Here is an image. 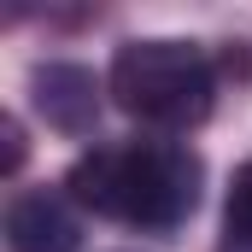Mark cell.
<instances>
[{
	"label": "cell",
	"mask_w": 252,
	"mask_h": 252,
	"mask_svg": "<svg viewBox=\"0 0 252 252\" xmlns=\"http://www.w3.org/2000/svg\"><path fill=\"white\" fill-rule=\"evenodd\" d=\"M205 164L182 141L135 135V141H106L70 164V199L88 205L94 217H112L129 229H182L199 205Z\"/></svg>",
	"instance_id": "cell-1"
},
{
	"label": "cell",
	"mask_w": 252,
	"mask_h": 252,
	"mask_svg": "<svg viewBox=\"0 0 252 252\" xmlns=\"http://www.w3.org/2000/svg\"><path fill=\"white\" fill-rule=\"evenodd\" d=\"M76 241H82V229H76V211L64 205V193L35 188L6 205V247L12 252H76Z\"/></svg>",
	"instance_id": "cell-3"
},
{
	"label": "cell",
	"mask_w": 252,
	"mask_h": 252,
	"mask_svg": "<svg viewBox=\"0 0 252 252\" xmlns=\"http://www.w3.org/2000/svg\"><path fill=\"white\" fill-rule=\"evenodd\" d=\"M112 100L153 129H193L211 118L217 70L193 41H176V35L124 41L112 59Z\"/></svg>",
	"instance_id": "cell-2"
},
{
	"label": "cell",
	"mask_w": 252,
	"mask_h": 252,
	"mask_svg": "<svg viewBox=\"0 0 252 252\" xmlns=\"http://www.w3.org/2000/svg\"><path fill=\"white\" fill-rule=\"evenodd\" d=\"M223 252H252V158L235 170V188L223 205Z\"/></svg>",
	"instance_id": "cell-5"
},
{
	"label": "cell",
	"mask_w": 252,
	"mask_h": 252,
	"mask_svg": "<svg viewBox=\"0 0 252 252\" xmlns=\"http://www.w3.org/2000/svg\"><path fill=\"white\" fill-rule=\"evenodd\" d=\"M35 106L64 135H88L100 118V82L82 64H41L35 70Z\"/></svg>",
	"instance_id": "cell-4"
}]
</instances>
